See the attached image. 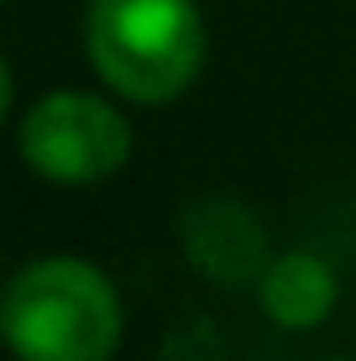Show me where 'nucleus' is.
I'll return each instance as SVG.
<instances>
[{"mask_svg":"<svg viewBox=\"0 0 356 361\" xmlns=\"http://www.w3.org/2000/svg\"><path fill=\"white\" fill-rule=\"evenodd\" d=\"M0 335L16 361H110L126 341V298L90 257L42 252L6 278Z\"/></svg>","mask_w":356,"mask_h":361,"instance_id":"f257e3e1","label":"nucleus"},{"mask_svg":"<svg viewBox=\"0 0 356 361\" xmlns=\"http://www.w3.org/2000/svg\"><path fill=\"white\" fill-rule=\"evenodd\" d=\"M84 58L126 105H173L210 58V27L194 0H90Z\"/></svg>","mask_w":356,"mask_h":361,"instance_id":"f03ea898","label":"nucleus"},{"mask_svg":"<svg viewBox=\"0 0 356 361\" xmlns=\"http://www.w3.org/2000/svg\"><path fill=\"white\" fill-rule=\"evenodd\" d=\"M16 152L32 178L53 189H94L116 178L137 152L126 110L94 90H47L37 94L16 121Z\"/></svg>","mask_w":356,"mask_h":361,"instance_id":"7ed1b4c3","label":"nucleus"},{"mask_svg":"<svg viewBox=\"0 0 356 361\" xmlns=\"http://www.w3.org/2000/svg\"><path fill=\"white\" fill-rule=\"evenodd\" d=\"M178 246L189 257V267L200 278L220 283V288H241V283L262 278V267L273 262V246H267V226L257 220L252 204L231 194H210L194 199L178 220Z\"/></svg>","mask_w":356,"mask_h":361,"instance_id":"20e7f679","label":"nucleus"},{"mask_svg":"<svg viewBox=\"0 0 356 361\" xmlns=\"http://www.w3.org/2000/svg\"><path fill=\"white\" fill-rule=\"evenodd\" d=\"M340 278L320 252H273L257 278V304L278 330H320L336 314Z\"/></svg>","mask_w":356,"mask_h":361,"instance_id":"39448f33","label":"nucleus"},{"mask_svg":"<svg viewBox=\"0 0 356 361\" xmlns=\"http://www.w3.org/2000/svg\"><path fill=\"white\" fill-rule=\"evenodd\" d=\"M320 361H351V356H320Z\"/></svg>","mask_w":356,"mask_h":361,"instance_id":"423d86ee","label":"nucleus"}]
</instances>
